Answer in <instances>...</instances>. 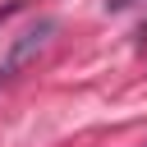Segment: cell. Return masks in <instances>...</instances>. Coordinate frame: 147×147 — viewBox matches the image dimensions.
Here are the masks:
<instances>
[{"label": "cell", "mask_w": 147, "mask_h": 147, "mask_svg": "<svg viewBox=\"0 0 147 147\" xmlns=\"http://www.w3.org/2000/svg\"><path fill=\"white\" fill-rule=\"evenodd\" d=\"M55 37V18H37L32 28H23L14 41H9V51H5V60H0V83L5 78H14V74H23L41 51H46V41Z\"/></svg>", "instance_id": "1"}, {"label": "cell", "mask_w": 147, "mask_h": 147, "mask_svg": "<svg viewBox=\"0 0 147 147\" xmlns=\"http://www.w3.org/2000/svg\"><path fill=\"white\" fill-rule=\"evenodd\" d=\"M124 5H129V0H106V9H124Z\"/></svg>", "instance_id": "2"}, {"label": "cell", "mask_w": 147, "mask_h": 147, "mask_svg": "<svg viewBox=\"0 0 147 147\" xmlns=\"http://www.w3.org/2000/svg\"><path fill=\"white\" fill-rule=\"evenodd\" d=\"M138 37H142V46H147V18H142V28H138Z\"/></svg>", "instance_id": "3"}]
</instances>
